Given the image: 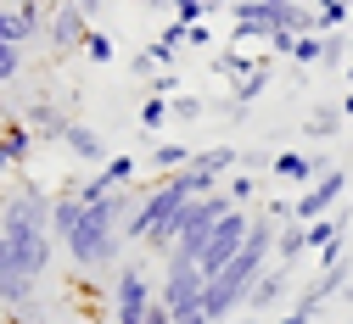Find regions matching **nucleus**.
Returning <instances> with one entry per match:
<instances>
[{
    "instance_id": "a878e982",
    "label": "nucleus",
    "mask_w": 353,
    "mask_h": 324,
    "mask_svg": "<svg viewBox=\"0 0 353 324\" xmlns=\"http://www.w3.org/2000/svg\"><path fill=\"white\" fill-rule=\"evenodd\" d=\"M23 62H28V45H0V84L23 78Z\"/></svg>"
},
{
    "instance_id": "9b49d317",
    "label": "nucleus",
    "mask_w": 353,
    "mask_h": 324,
    "mask_svg": "<svg viewBox=\"0 0 353 324\" xmlns=\"http://www.w3.org/2000/svg\"><path fill=\"white\" fill-rule=\"evenodd\" d=\"M84 168H107L112 162V151H107V140H101V129H90V123H79L73 118V129H68V140H62Z\"/></svg>"
},
{
    "instance_id": "423d86ee",
    "label": "nucleus",
    "mask_w": 353,
    "mask_h": 324,
    "mask_svg": "<svg viewBox=\"0 0 353 324\" xmlns=\"http://www.w3.org/2000/svg\"><path fill=\"white\" fill-rule=\"evenodd\" d=\"M152 307H157L152 280H146L135 263H123V274H118V296H112V324H146Z\"/></svg>"
},
{
    "instance_id": "2f4dec72",
    "label": "nucleus",
    "mask_w": 353,
    "mask_h": 324,
    "mask_svg": "<svg viewBox=\"0 0 353 324\" xmlns=\"http://www.w3.org/2000/svg\"><path fill=\"white\" fill-rule=\"evenodd\" d=\"M84 56H90V62H112V56H118V45H112L101 28H90V39H84Z\"/></svg>"
},
{
    "instance_id": "f03ea898",
    "label": "nucleus",
    "mask_w": 353,
    "mask_h": 324,
    "mask_svg": "<svg viewBox=\"0 0 353 324\" xmlns=\"http://www.w3.org/2000/svg\"><path fill=\"white\" fill-rule=\"evenodd\" d=\"M191 202H196V196L185 191V179H180V173H168L157 191L141 196L135 218L123 224V235H129V241H141V246H152V252H174V241H180V213H185Z\"/></svg>"
},
{
    "instance_id": "79ce46f5",
    "label": "nucleus",
    "mask_w": 353,
    "mask_h": 324,
    "mask_svg": "<svg viewBox=\"0 0 353 324\" xmlns=\"http://www.w3.org/2000/svg\"><path fill=\"white\" fill-rule=\"evenodd\" d=\"M79 6H84V12H90V17H96V12L107 6V0H79Z\"/></svg>"
},
{
    "instance_id": "4be33fe9",
    "label": "nucleus",
    "mask_w": 353,
    "mask_h": 324,
    "mask_svg": "<svg viewBox=\"0 0 353 324\" xmlns=\"http://www.w3.org/2000/svg\"><path fill=\"white\" fill-rule=\"evenodd\" d=\"M6 140H12V157H17V168H23V162L34 157V140H39V134H34L23 118H12V123H6Z\"/></svg>"
},
{
    "instance_id": "dca6fc26",
    "label": "nucleus",
    "mask_w": 353,
    "mask_h": 324,
    "mask_svg": "<svg viewBox=\"0 0 353 324\" xmlns=\"http://www.w3.org/2000/svg\"><path fill=\"white\" fill-rule=\"evenodd\" d=\"M180 45H191V28L168 17V23H163V34L152 39V56H157V67H168L174 56H180Z\"/></svg>"
},
{
    "instance_id": "a19ab883",
    "label": "nucleus",
    "mask_w": 353,
    "mask_h": 324,
    "mask_svg": "<svg viewBox=\"0 0 353 324\" xmlns=\"http://www.w3.org/2000/svg\"><path fill=\"white\" fill-rule=\"evenodd\" d=\"M336 302H342V307H353V280L342 285V296H336Z\"/></svg>"
},
{
    "instance_id": "f8f14e48",
    "label": "nucleus",
    "mask_w": 353,
    "mask_h": 324,
    "mask_svg": "<svg viewBox=\"0 0 353 324\" xmlns=\"http://www.w3.org/2000/svg\"><path fill=\"white\" fill-rule=\"evenodd\" d=\"M342 129H347L342 101H320V107H308V118H303V134H314V140H336Z\"/></svg>"
},
{
    "instance_id": "b1692460",
    "label": "nucleus",
    "mask_w": 353,
    "mask_h": 324,
    "mask_svg": "<svg viewBox=\"0 0 353 324\" xmlns=\"http://www.w3.org/2000/svg\"><path fill=\"white\" fill-rule=\"evenodd\" d=\"M28 23L17 17V6H0V45H28Z\"/></svg>"
},
{
    "instance_id": "412c9836",
    "label": "nucleus",
    "mask_w": 353,
    "mask_h": 324,
    "mask_svg": "<svg viewBox=\"0 0 353 324\" xmlns=\"http://www.w3.org/2000/svg\"><path fill=\"white\" fill-rule=\"evenodd\" d=\"M270 78H275V73H270V62L258 56V73H247V78L236 84V101H241V107H252V101L263 96V89H270Z\"/></svg>"
},
{
    "instance_id": "39448f33",
    "label": "nucleus",
    "mask_w": 353,
    "mask_h": 324,
    "mask_svg": "<svg viewBox=\"0 0 353 324\" xmlns=\"http://www.w3.org/2000/svg\"><path fill=\"white\" fill-rule=\"evenodd\" d=\"M342 196H347V168H325L314 184H308V191H297V202H292V224H314V218L336 213Z\"/></svg>"
},
{
    "instance_id": "20e7f679",
    "label": "nucleus",
    "mask_w": 353,
    "mask_h": 324,
    "mask_svg": "<svg viewBox=\"0 0 353 324\" xmlns=\"http://www.w3.org/2000/svg\"><path fill=\"white\" fill-rule=\"evenodd\" d=\"M84 39H90V12H84L79 0H51V23H46L51 56H73V51H84Z\"/></svg>"
},
{
    "instance_id": "1a4fd4ad",
    "label": "nucleus",
    "mask_w": 353,
    "mask_h": 324,
    "mask_svg": "<svg viewBox=\"0 0 353 324\" xmlns=\"http://www.w3.org/2000/svg\"><path fill=\"white\" fill-rule=\"evenodd\" d=\"M325 168H336V162H325L320 151H275V162H270V173L286 179V184H297V191H308Z\"/></svg>"
},
{
    "instance_id": "6e6552de",
    "label": "nucleus",
    "mask_w": 353,
    "mask_h": 324,
    "mask_svg": "<svg viewBox=\"0 0 353 324\" xmlns=\"http://www.w3.org/2000/svg\"><path fill=\"white\" fill-rule=\"evenodd\" d=\"M286 296H292V268H286V263H270V268H263V280L252 285V296H247V307H241V313L270 318V313H275Z\"/></svg>"
},
{
    "instance_id": "e433bc0d",
    "label": "nucleus",
    "mask_w": 353,
    "mask_h": 324,
    "mask_svg": "<svg viewBox=\"0 0 353 324\" xmlns=\"http://www.w3.org/2000/svg\"><path fill=\"white\" fill-rule=\"evenodd\" d=\"M191 45H213V28L208 23H191Z\"/></svg>"
},
{
    "instance_id": "c85d7f7f",
    "label": "nucleus",
    "mask_w": 353,
    "mask_h": 324,
    "mask_svg": "<svg viewBox=\"0 0 353 324\" xmlns=\"http://www.w3.org/2000/svg\"><path fill=\"white\" fill-rule=\"evenodd\" d=\"M168 17H174V23H185V28H191V23H208L213 12H208V0H174V12H168Z\"/></svg>"
},
{
    "instance_id": "6ab92c4d",
    "label": "nucleus",
    "mask_w": 353,
    "mask_h": 324,
    "mask_svg": "<svg viewBox=\"0 0 353 324\" xmlns=\"http://www.w3.org/2000/svg\"><path fill=\"white\" fill-rule=\"evenodd\" d=\"M68 196H79L84 207H90V202H101V196H112V184L101 179V168H90V173H84V179H73V184H68Z\"/></svg>"
},
{
    "instance_id": "2eb2a0df",
    "label": "nucleus",
    "mask_w": 353,
    "mask_h": 324,
    "mask_svg": "<svg viewBox=\"0 0 353 324\" xmlns=\"http://www.w3.org/2000/svg\"><path fill=\"white\" fill-rule=\"evenodd\" d=\"M191 162H196V151L180 146V140H157V146H152V168H157L163 179H168V173H185Z\"/></svg>"
},
{
    "instance_id": "cd10ccee",
    "label": "nucleus",
    "mask_w": 353,
    "mask_h": 324,
    "mask_svg": "<svg viewBox=\"0 0 353 324\" xmlns=\"http://www.w3.org/2000/svg\"><path fill=\"white\" fill-rule=\"evenodd\" d=\"M17 17L28 23V34H34V39L46 34V23H51V12H46V0H17Z\"/></svg>"
},
{
    "instance_id": "4c0bfd02",
    "label": "nucleus",
    "mask_w": 353,
    "mask_h": 324,
    "mask_svg": "<svg viewBox=\"0 0 353 324\" xmlns=\"http://www.w3.org/2000/svg\"><path fill=\"white\" fill-rule=\"evenodd\" d=\"M174 324H213V318H208V313L196 307V313H180V318H174Z\"/></svg>"
},
{
    "instance_id": "393cba45",
    "label": "nucleus",
    "mask_w": 353,
    "mask_h": 324,
    "mask_svg": "<svg viewBox=\"0 0 353 324\" xmlns=\"http://www.w3.org/2000/svg\"><path fill=\"white\" fill-rule=\"evenodd\" d=\"M101 179L112 184V191H135V157H112L101 168Z\"/></svg>"
},
{
    "instance_id": "58836bf2",
    "label": "nucleus",
    "mask_w": 353,
    "mask_h": 324,
    "mask_svg": "<svg viewBox=\"0 0 353 324\" xmlns=\"http://www.w3.org/2000/svg\"><path fill=\"white\" fill-rule=\"evenodd\" d=\"M225 324H270V318H258V313H241V318H225Z\"/></svg>"
},
{
    "instance_id": "72a5a7b5",
    "label": "nucleus",
    "mask_w": 353,
    "mask_h": 324,
    "mask_svg": "<svg viewBox=\"0 0 353 324\" xmlns=\"http://www.w3.org/2000/svg\"><path fill=\"white\" fill-rule=\"evenodd\" d=\"M152 96H168V101H174V96H180V78H174V67L152 78Z\"/></svg>"
},
{
    "instance_id": "f3484780",
    "label": "nucleus",
    "mask_w": 353,
    "mask_h": 324,
    "mask_svg": "<svg viewBox=\"0 0 353 324\" xmlns=\"http://www.w3.org/2000/svg\"><path fill=\"white\" fill-rule=\"evenodd\" d=\"M213 73H219V78H230V84H241L247 73H258V62L241 51V45H230V51H219V56H213Z\"/></svg>"
},
{
    "instance_id": "f704fd0d",
    "label": "nucleus",
    "mask_w": 353,
    "mask_h": 324,
    "mask_svg": "<svg viewBox=\"0 0 353 324\" xmlns=\"http://www.w3.org/2000/svg\"><path fill=\"white\" fill-rule=\"evenodd\" d=\"M292 45H297L292 28H275V34H270V51H275V56H292Z\"/></svg>"
},
{
    "instance_id": "37998d69",
    "label": "nucleus",
    "mask_w": 353,
    "mask_h": 324,
    "mask_svg": "<svg viewBox=\"0 0 353 324\" xmlns=\"http://www.w3.org/2000/svg\"><path fill=\"white\" fill-rule=\"evenodd\" d=\"M342 112H347V118H353V89H347V96H342Z\"/></svg>"
},
{
    "instance_id": "49530a36",
    "label": "nucleus",
    "mask_w": 353,
    "mask_h": 324,
    "mask_svg": "<svg viewBox=\"0 0 353 324\" xmlns=\"http://www.w3.org/2000/svg\"><path fill=\"white\" fill-rule=\"evenodd\" d=\"M347 6H353V0H347Z\"/></svg>"
},
{
    "instance_id": "f257e3e1",
    "label": "nucleus",
    "mask_w": 353,
    "mask_h": 324,
    "mask_svg": "<svg viewBox=\"0 0 353 324\" xmlns=\"http://www.w3.org/2000/svg\"><path fill=\"white\" fill-rule=\"evenodd\" d=\"M51 207L57 196H46L39 184H17V191L0 202V241H6L12 263L39 285V274L57 257V229H51Z\"/></svg>"
},
{
    "instance_id": "7ed1b4c3",
    "label": "nucleus",
    "mask_w": 353,
    "mask_h": 324,
    "mask_svg": "<svg viewBox=\"0 0 353 324\" xmlns=\"http://www.w3.org/2000/svg\"><path fill=\"white\" fill-rule=\"evenodd\" d=\"M202 296H208V274H202V263H196V257H180V252H168V274H163L157 302H163L174 318H180V313H196Z\"/></svg>"
},
{
    "instance_id": "0eeeda50",
    "label": "nucleus",
    "mask_w": 353,
    "mask_h": 324,
    "mask_svg": "<svg viewBox=\"0 0 353 324\" xmlns=\"http://www.w3.org/2000/svg\"><path fill=\"white\" fill-rule=\"evenodd\" d=\"M230 17H236V45H241V51H247V45H270V34L281 28L275 12H270V0H236Z\"/></svg>"
},
{
    "instance_id": "c03bdc74",
    "label": "nucleus",
    "mask_w": 353,
    "mask_h": 324,
    "mask_svg": "<svg viewBox=\"0 0 353 324\" xmlns=\"http://www.w3.org/2000/svg\"><path fill=\"white\" fill-rule=\"evenodd\" d=\"M347 84H353V62H347Z\"/></svg>"
},
{
    "instance_id": "5701e85b",
    "label": "nucleus",
    "mask_w": 353,
    "mask_h": 324,
    "mask_svg": "<svg viewBox=\"0 0 353 324\" xmlns=\"http://www.w3.org/2000/svg\"><path fill=\"white\" fill-rule=\"evenodd\" d=\"M168 118H174V112H168V96H146V101H141V129H146V134H163Z\"/></svg>"
},
{
    "instance_id": "4468645a",
    "label": "nucleus",
    "mask_w": 353,
    "mask_h": 324,
    "mask_svg": "<svg viewBox=\"0 0 353 324\" xmlns=\"http://www.w3.org/2000/svg\"><path fill=\"white\" fill-rule=\"evenodd\" d=\"M236 162H241V151H236V146H208V151H196V162H191V168H196V173H208L213 184H225V179L236 173Z\"/></svg>"
},
{
    "instance_id": "ddd939ff",
    "label": "nucleus",
    "mask_w": 353,
    "mask_h": 324,
    "mask_svg": "<svg viewBox=\"0 0 353 324\" xmlns=\"http://www.w3.org/2000/svg\"><path fill=\"white\" fill-rule=\"evenodd\" d=\"M347 224H353L347 207H336V213H325V218H314V224H303V229H308V252H325L331 241H342Z\"/></svg>"
},
{
    "instance_id": "473e14b6",
    "label": "nucleus",
    "mask_w": 353,
    "mask_h": 324,
    "mask_svg": "<svg viewBox=\"0 0 353 324\" xmlns=\"http://www.w3.org/2000/svg\"><path fill=\"white\" fill-rule=\"evenodd\" d=\"M168 112H174V118H180V123H196V118H202L208 107H202L196 96H174V101H168Z\"/></svg>"
},
{
    "instance_id": "aec40b11",
    "label": "nucleus",
    "mask_w": 353,
    "mask_h": 324,
    "mask_svg": "<svg viewBox=\"0 0 353 324\" xmlns=\"http://www.w3.org/2000/svg\"><path fill=\"white\" fill-rule=\"evenodd\" d=\"M292 62H297V67H320V62H325V34H297Z\"/></svg>"
},
{
    "instance_id": "bb28decb",
    "label": "nucleus",
    "mask_w": 353,
    "mask_h": 324,
    "mask_svg": "<svg viewBox=\"0 0 353 324\" xmlns=\"http://www.w3.org/2000/svg\"><path fill=\"white\" fill-rule=\"evenodd\" d=\"M347 0H325V6H320V34H342L347 28Z\"/></svg>"
},
{
    "instance_id": "ea45409f",
    "label": "nucleus",
    "mask_w": 353,
    "mask_h": 324,
    "mask_svg": "<svg viewBox=\"0 0 353 324\" xmlns=\"http://www.w3.org/2000/svg\"><path fill=\"white\" fill-rule=\"evenodd\" d=\"M141 6H152V12H174V0H141Z\"/></svg>"
},
{
    "instance_id": "c9c22d12",
    "label": "nucleus",
    "mask_w": 353,
    "mask_h": 324,
    "mask_svg": "<svg viewBox=\"0 0 353 324\" xmlns=\"http://www.w3.org/2000/svg\"><path fill=\"white\" fill-rule=\"evenodd\" d=\"M0 173H17V157H12V140H6V129H0Z\"/></svg>"
},
{
    "instance_id": "7c9ffc66",
    "label": "nucleus",
    "mask_w": 353,
    "mask_h": 324,
    "mask_svg": "<svg viewBox=\"0 0 353 324\" xmlns=\"http://www.w3.org/2000/svg\"><path fill=\"white\" fill-rule=\"evenodd\" d=\"M347 51H353V34H325V62L320 67H342Z\"/></svg>"
},
{
    "instance_id": "a18cd8bd",
    "label": "nucleus",
    "mask_w": 353,
    "mask_h": 324,
    "mask_svg": "<svg viewBox=\"0 0 353 324\" xmlns=\"http://www.w3.org/2000/svg\"><path fill=\"white\" fill-rule=\"evenodd\" d=\"M308 6H325V0H308Z\"/></svg>"
},
{
    "instance_id": "a211bd4d",
    "label": "nucleus",
    "mask_w": 353,
    "mask_h": 324,
    "mask_svg": "<svg viewBox=\"0 0 353 324\" xmlns=\"http://www.w3.org/2000/svg\"><path fill=\"white\" fill-rule=\"evenodd\" d=\"M303 252H308V229H303V224H281V241H275V263H286V268H292V263H297Z\"/></svg>"
},
{
    "instance_id": "9d476101",
    "label": "nucleus",
    "mask_w": 353,
    "mask_h": 324,
    "mask_svg": "<svg viewBox=\"0 0 353 324\" xmlns=\"http://www.w3.org/2000/svg\"><path fill=\"white\" fill-rule=\"evenodd\" d=\"M23 123L39 134V140H68V129H73V118H68V107H57L51 96H39V101H28L23 107Z\"/></svg>"
},
{
    "instance_id": "c756f323",
    "label": "nucleus",
    "mask_w": 353,
    "mask_h": 324,
    "mask_svg": "<svg viewBox=\"0 0 353 324\" xmlns=\"http://www.w3.org/2000/svg\"><path fill=\"white\" fill-rule=\"evenodd\" d=\"M225 191H230V202H236V207H252L258 179H252V173H230V184H225Z\"/></svg>"
}]
</instances>
